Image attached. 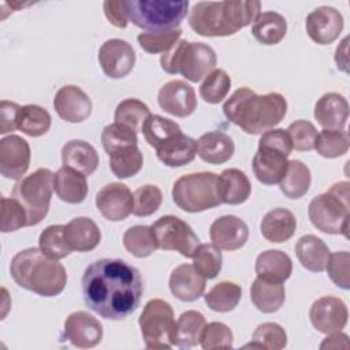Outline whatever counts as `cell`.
Masks as SVG:
<instances>
[{
	"label": "cell",
	"instance_id": "cell-50",
	"mask_svg": "<svg viewBox=\"0 0 350 350\" xmlns=\"http://www.w3.org/2000/svg\"><path fill=\"white\" fill-rule=\"evenodd\" d=\"M27 227V213L23 205L14 197H1L0 231L11 232Z\"/></svg>",
	"mask_w": 350,
	"mask_h": 350
},
{
	"label": "cell",
	"instance_id": "cell-11",
	"mask_svg": "<svg viewBox=\"0 0 350 350\" xmlns=\"http://www.w3.org/2000/svg\"><path fill=\"white\" fill-rule=\"evenodd\" d=\"M141 334L148 349H171L175 346L174 310L171 305L160 298L146 302L138 319Z\"/></svg>",
	"mask_w": 350,
	"mask_h": 350
},
{
	"label": "cell",
	"instance_id": "cell-53",
	"mask_svg": "<svg viewBox=\"0 0 350 350\" xmlns=\"http://www.w3.org/2000/svg\"><path fill=\"white\" fill-rule=\"evenodd\" d=\"M350 254L349 252H335L329 254V258L327 261L325 269L329 276V279L340 288L349 290L350 287Z\"/></svg>",
	"mask_w": 350,
	"mask_h": 350
},
{
	"label": "cell",
	"instance_id": "cell-48",
	"mask_svg": "<svg viewBox=\"0 0 350 350\" xmlns=\"http://www.w3.org/2000/svg\"><path fill=\"white\" fill-rule=\"evenodd\" d=\"M231 79L221 68L211 71L200 86V96L208 104H219L228 94Z\"/></svg>",
	"mask_w": 350,
	"mask_h": 350
},
{
	"label": "cell",
	"instance_id": "cell-35",
	"mask_svg": "<svg viewBox=\"0 0 350 350\" xmlns=\"http://www.w3.org/2000/svg\"><path fill=\"white\" fill-rule=\"evenodd\" d=\"M310 170L301 160H290L287 171L279 182L280 191L293 200L304 197L310 187Z\"/></svg>",
	"mask_w": 350,
	"mask_h": 350
},
{
	"label": "cell",
	"instance_id": "cell-6",
	"mask_svg": "<svg viewBox=\"0 0 350 350\" xmlns=\"http://www.w3.org/2000/svg\"><path fill=\"white\" fill-rule=\"evenodd\" d=\"M349 182H338L325 193L314 197L308 206L312 224L325 234L349 237Z\"/></svg>",
	"mask_w": 350,
	"mask_h": 350
},
{
	"label": "cell",
	"instance_id": "cell-24",
	"mask_svg": "<svg viewBox=\"0 0 350 350\" xmlns=\"http://www.w3.org/2000/svg\"><path fill=\"white\" fill-rule=\"evenodd\" d=\"M64 239L71 252H90L98 246L101 231L90 217L79 216L64 226Z\"/></svg>",
	"mask_w": 350,
	"mask_h": 350
},
{
	"label": "cell",
	"instance_id": "cell-45",
	"mask_svg": "<svg viewBox=\"0 0 350 350\" xmlns=\"http://www.w3.org/2000/svg\"><path fill=\"white\" fill-rule=\"evenodd\" d=\"M182 30L179 27L167 29V30H156V31H145L139 33L137 40L139 46L148 53H164L170 51L180 38Z\"/></svg>",
	"mask_w": 350,
	"mask_h": 350
},
{
	"label": "cell",
	"instance_id": "cell-2",
	"mask_svg": "<svg viewBox=\"0 0 350 350\" xmlns=\"http://www.w3.org/2000/svg\"><path fill=\"white\" fill-rule=\"evenodd\" d=\"M227 120L246 134H262L279 124L287 113V101L280 93L257 94L249 88L237 89L223 105Z\"/></svg>",
	"mask_w": 350,
	"mask_h": 350
},
{
	"label": "cell",
	"instance_id": "cell-16",
	"mask_svg": "<svg viewBox=\"0 0 350 350\" xmlns=\"http://www.w3.org/2000/svg\"><path fill=\"white\" fill-rule=\"evenodd\" d=\"M160 108L176 118H187L197 108L194 89L182 79H174L164 83L157 94Z\"/></svg>",
	"mask_w": 350,
	"mask_h": 350
},
{
	"label": "cell",
	"instance_id": "cell-30",
	"mask_svg": "<svg viewBox=\"0 0 350 350\" xmlns=\"http://www.w3.org/2000/svg\"><path fill=\"white\" fill-rule=\"evenodd\" d=\"M254 268L257 278L283 283L290 278L293 272V262L288 254L284 252L269 249L257 256Z\"/></svg>",
	"mask_w": 350,
	"mask_h": 350
},
{
	"label": "cell",
	"instance_id": "cell-56",
	"mask_svg": "<svg viewBox=\"0 0 350 350\" xmlns=\"http://www.w3.org/2000/svg\"><path fill=\"white\" fill-rule=\"evenodd\" d=\"M21 105L12 101L1 100L0 103V134L12 133L16 129V118Z\"/></svg>",
	"mask_w": 350,
	"mask_h": 350
},
{
	"label": "cell",
	"instance_id": "cell-25",
	"mask_svg": "<svg viewBox=\"0 0 350 350\" xmlns=\"http://www.w3.org/2000/svg\"><path fill=\"white\" fill-rule=\"evenodd\" d=\"M53 190L62 201L79 204L86 198L89 191L86 175L63 165L53 174Z\"/></svg>",
	"mask_w": 350,
	"mask_h": 350
},
{
	"label": "cell",
	"instance_id": "cell-7",
	"mask_svg": "<svg viewBox=\"0 0 350 350\" xmlns=\"http://www.w3.org/2000/svg\"><path fill=\"white\" fill-rule=\"evenodd\" d=\"M216 52L204 42L179 40L160 57L161 68L168 74H180L190 82H198L215 70Z\"/></svg>",
	"mask_w": 350,
	"mask_h": 350
},
{
	"label": "cell",
	"instance_id": "cell-33",
	"mask_svg": "<svg viewBox=\"0 0 350 350\" xmlns=\"http://www.w3.org/2000/svg\"><path fill=\"white\" fill-rule=\"evenodd\" d=\"M250 299L260 312L275 313L284 304V286L282 283L257 278L253 280L250 287Z\"/></svg>",
	"mask_w": 350,
	"mask_h": 350
},
{
	"label": "cell",
	"instance_id": "cell-9",
	"mask_svg": "<svg viewBox=\"0 0 350 350\" xmlns=\"http://www.w3.org/2000/svg\"><path fill=\"white\" fill-rule=\"evenodd\" d=\"M172 200L178 208L197 213L221 204L215 172H193L178 178L172 186Z\"/></svg>",
	"mask_w": 350,
	"mask_h": 350
},
{
	"label": "cell",
	"instance_id": "cell-19",
	"mask_svg": "<svg viewBox=\"0 0 350 350\" xmlns=\"http://www.w3.org/2000/svg\"><path fill=\"white\" fill-rule=\"evenodd\" d=\"M64 336L79 349H89L98 345L103 339L101 323L85 310L68 314L64 321Z\"/></svg>",
	"mask_w": 350,
	"mask_h": 350
},
{
	"label": "cell",
	"instance_id": "cell-41",
	"mask_svg": "<svg viewBox=\"0 0 350 350\" xmlns=\"http://www.w3.org/2000/svg\"><path fill=\"white\" fill-rule=\"evenodd\" d=\"M123 246L137 258H145L157 250L152 227L133 226L123 234Z\"/></svg>",
	"mask_w": 350,
	"mask_h": 350
},
{
	"label": "cell",
	"instance_id": "cell-26",
	"mask_svg": "<svg viewBox=\"0 0 350 350\" xmlns=\"http://www.w3.org/2000/svg\"><path fill=\"white\" fill-rule=\"evenodd\" d=\"M62 161L86 176L92 175L100 163L97 150L83 139H71L62 148Z\"/></svg>",
	"mask_w": 350,
	"mask_h": 350
},
{
	"label": "cell",
	"instance_id": "cell-54",
	"mask_svg": "<svg viewBox=\"0 0 350 350\" xmlns=\"http://www.w3.org/2000/svg\"><path fill=\"white\" fill-rule=\"evenodd\" d=\"M286 131L291 139L293 149L301 150V152L313 149L317 130L310 122L304 119L295 120L287 127Z\"/></svg>",
	"mask_w": 350,
	"mask_h": 350
},
{
	"label": "cell",
	"instance_id": "cell-1",
	"mask_svg": "<svg viewBox=\"0 0 350 350\" xmlns=\"http://www.w3.org/2000/svg\"><path fill=\"white\" fill-rule=\"evenodd\" d=\"M142 293L144 283L138 269L120 258L93 261L82 276L85 304L104 319L123 320L133 314Z\"/></svg>",
	"mask_w": 350,
	"mask_h": 350
},
{
	"label": "cell",
	"instance_id": "cell-43",
	"mask_svg": "<svg viewBox=\"0 0 350 350\" xmlns=\"http://www.w3.org/2000/svg\"><path fill=\"white\" fill-rule=\"evenodd\" d=\"M287 345V334L278 323H262L260 324L253 335L252 343L245 347H257L267 350H282Z\"/></svg>",
	"mask_w": 350,
	"mask_h": 350
},
{
	"label": "cell",
	"instance_id": "cell-34",
	"mask_svg": "<svg viewBox=\"0 0 350 350\" xmlns=\"http://www.w3.org/2000/svg\"><path fill=\"white\" fill-rule=\"evenodd\" d=\"M287 33V22L276 11L260 12L252 26L253 37L264 45L279 44Z\"/></svg>",
	"mask_w": 350,
	"mask_h": 350
},
{
	"label": "cell",
	"instance_id": "cell-46",
	"mask_svg": "<svg viewBox=\"0 0 350 350\" xmlns=\"http://www.w3.org/2000/svg\"><path fill=\"white\" fill-rule=\"evenodd\" d=\"M193 258V267L205 279H213L221 269V252L213 243H200Z\"/></svg>",
	"mask_w": 350,
	"mask_h": 350
},
{
	"label": "cell",
	"instance_id": "cell-27",
	"mask_svg": "<svg viewBox=\"0 0 350 350\" xmlns=\"http://www.w3.org/2000/svg\"><path fill=\"white\" fill-rule=\"evenodd\" d=\"M234 150V141L223 131H209L197 139V154L208 164H223L228 161Z\"/></svg>",
	"mask_w": 350,
	"mask_h": 350
},
{
	"label": "cell",
	"instance_id": "cell-21",
	"mask_svg": "<svg viewBox=\"0 0 350 350\" xmlns=\"http://www.w3.org/2000/svg\"><path fill=\"white\" fill-rule=\"evenodd\" d=\"M209 237L212 243L220 250L232 252L241 249L246 243L249 228L238 216L224 215L211 224Z\"/></svg>",
	"mask_w": 350,
	"mask_h": 350
},
{
	"label": "cell",
	"instance_id": "cell-52",
	"mask_svg": "<svg viewBox=\"0 0 350 350\" xmlns=\"http://www.w3.org/2000/svg\"><path fill=\"white\" fill-rule=\"evenodd\" d=\"M232 331L223 323L212 321L202 329L200 345L204 350L213 349H231L232 347Z\"/></svg>",
	"mask_w": 350,
	"mask_h": 350
},
{
	"label": "cell",
	"instance_id": "cell-38",
	"mask_svg": "<svg viewBox=\"0 0 350 350\" xmlns=\"http://www.w3.org/2000/svg\"><path fill=\"white\" fill-rule=\"evenodd\" d=\"M141 131L146 142L152 148H154V150L161 145H164L171 138H174L175 135L182 133L179 124L175 123L174 120L160 115H152V113L144 122Z\"/></svg>",
	"mask_w": 350,
	"mask_h": 350
},
{
	"label": "cell",
	"instance_id": "cell-8",
	"mask_svg": "<svg viewBox=\"0 0 350 350\" xmlns=\"http://www.w3.org/2000/svg\"><path fill=\"white\" fill-rule=\"evenodd\" d=\"M129 22L148 31L179 27L187 14V0H126Z\"/></svg>",
	"mask_w": 350,
	"mask_h": 350
},
{
	"label": "cell",
	"instance_id": "cell-55",
	"mask_svg": "<svg viewBox=\"0 0 350 350\" xmlns=\"http://www.w3.org/2000/svg\"><path fill=\"white\" fill-rule=\"evenodd\" d=\"M105 18L116 27L124 29L129 23L126 0H107L103 3Z\"/></svg>",
	"mask_w": 350,
	"mask_h": 350
},
{
	"label": "cell",
	"instance_id": "cell-15",
	"mask_svg": "<svg viewBox=\"0 0 350 350\" xmlns=\"http://www.w3.org/2000/svg\"><path fill=\"white\" fill-rule=\"evenodd\" d=\"M96 206L107 220L120 221L133 213L134 198L126 185L112 182L98 190L96 196Z\"/></svg>",
	"mask_w": 350,
	"mask_h": 350
},
{
	"label": "cell",
	"instance_id": "cell-39",
	"mask_svg": "<svg viewBox=\"0 0 350 350\" xmlns=\"http://www.w3.org/2000/svg\"><path fill=\"white\" fill-rule=\"evenodd\" d=\"M242 297V288L234 282H220L205 295V304L213 312L227 313L237 308Z\"/></svg>",
	"mask_w": 350,
	"mask_h": 350
},
{
	"label": "cell",
	"instance_id": "cell-31",
	"mask_svg": "<svg viewBox=\"0 0 350 350\" xmlns=\"http://www.w3.org/2000/svg\"><path fill=\"white\" fill-rule=\"evenodd\" d=\"M156 154L167 167H182L194 160L197 154V141L180 133L157 148Z\"/></svg>",
	"mask_w": 350,
	"mask_h": 350
},
{
	"label": "cell",
	"instance_id": "cell-17",
	"mask_svg": "<svg viewBox=\"0 0 350 350\" xmlns=\"http://www.w3.org/2000/svg\"><path fill=\"white\" fill-rule=\"evenodd\" d=\"M305 27L312 41L319 45H328L339 37L343 29V16L336 8L321 5L309 12Z\"/></svg>",
	"mask_w": 350,
	"mask_h": 350
},
{
	"label": "cell",
	"instance_id": "cell-14",
	"mask_svg": "<svg viewBox=\"0 0 350 350\" xmlns=\"http://www.w3.org/2000/svg\"><path fill=\"white\" fill-rule=\"evenodd\" d=\"M312 325L323 334L342 331L349 319L346 304L336 297L325 295L316 299L309 310Z\"/></svg>",
	"mask_w": 350,
	"mask_h": 350
},
{
	"label": "cell",
	"instance_id": "cell-40",
	"mask_svg": "<svg viewBox=\"0 0 350 350\" xmlns=\"http://www.w3.org/2000/svg\"><path fill=\"white\" fill-rule=\"evenodd\" d=\"M108 156L111 171L119 179H126L137 175L144 164V157L141 150L138 149V145L120 148L109 153Z\"/></svg>",
	"mask_w": 350,
	"mask_h": 350
},
{
	"label": "cell",
	"instance_id": "cell-28",
	"mask_svg": "<svg viewBox=\"0 0 350 350\" xmlns=\"http://www.w3.org/2000/svg\"><path fill=\"white\" fill-rule=\"evenodd\" d=\"M217 191L221 204H243L252 191V185L246 174L238 168H227L217 175Z\"/></svg>",
	"mask_w": 350,
	"mask_h": 350
},
{
	"label": "cell",
	"instance_id": "cell-3",
	"mask_svg": "<svg viewBox=\"0 0 350 350\" xmlns=\"http://www.w3.org/2000/svg\"><path fill=\"white\" fill-rule=\"evenodd\" d=\"M260 11L258 0L198 1L191 7L189 25L204 37H227L254 22Z\"/></svg>",
	"mask_w": 350,
	"mask_h": 350
},
{
	"label": "cell",
	"instance_id": "cell-4",
	"mask_svg": "<svg viewBox=\"0 0 350 350\" xmlns=\"http://www.w3.org/2000/svg\"><path fill=\"white\" fill-rule=\"evenodd\" d=\"M10 273L18 286L41 297H56L67 284L66 268L40 247L18 252L11 260Z\"/></svg>",
	"mask_w": 350,
	"mask_h": 350
},
{
	"label": "cell",
	"instance_id": "cell-51",
	"mask_svg": "<svg viewBox=\"0 0 350 350\" xmlns=\"http://www.w3.org/2000/svg\"><path fill=\"white\" fill-rule=\"evenodd\" d=\"M134 206L133 213L135 216H149L154 213L163 201V193L156 185H144L139 186L134 193Z\"/></svg>",
	"mask_w": 350,
	"mask_h": 350
},
{
	"label": "cell",
	"instance_id": "cell-12",
	"mask_svg": "<svg viewBox=\"0 0 350 350\" xmlns=\"http://www.w3.org/2000/svg\"><path fill=\"white\" fill-rule=\"evenodd\" d=\"M150 227L153 230L157 246L163 250H175L183 257L190 258L200 246L197 234L178 216H161Z\"/></svg>",
	"mask_w": 350,
	"mask_h": 350
},
{
	"label": "cell",
	"instance_id": "cell-49",
	"mask_svg": "<svg viewBox=\"0 0 350 350\" xmlns=\"http://www.w3.org/2000/svg\"><path fill=\"white\" fill-rule=\"evenodd\" d=\"M101 144L108 154L124 146L138 145L137 131L116 122L107 124L101 131Z\"/></svg>",
	"mask_w": 350,
	"mask_h": 350
},
{
	"label": "cell",
	"instance_id": "cell-57",
	"mask_svg": "<svg viewBox=\"0 0 350 350\" xmlns=\"http://www.w3.org/2000/svg\"><path fill=\"white\" fill-rule=\"evenodd\" d=\"M349 336L346 334H342L340 331L331 332L329 336L324 339V342L320 345V349H338V347H347L349 346Z\"/></svg>",
	"mask_w": 350,
	"mask_h": 350
},
{
	"label": "cell",
	"instance_id": "cell-42",
	"mask_svg": "<svg viewBox=\"0 0 350 350\" xmlns=\"http://www.w3.org/2000/svg\"><path fill=\"white\" fill-rule=\"evenodd\" d=\"M350 145L349 133L345 130H321L314 139L316 152L325 159H335L347 153Z\"/></svg>",
	"mask_w": 350,
	"mask_h": 350
},
{
	"label": "cell",
	"instance_id": "cell-47",
	"mask_svg": "<svg viewBox=\"0 0 350 350\" xmlns=\"http://www.w3.org/2000/svg\"><path fill=\"white\" fill-rule=\"evenodd\" d=\"M40 250L49 258L60 260L71 253L64 239V224L48 226L38 238Z\"/></svg>",
	"mask_w": 350,
	"mask_h": 350
},
{
	"label": "cell",
	"instance_id": "cell-10",
	"mask_svg": "<svg viewBox=\"0 0 350 350\" xmlns=\"http://www.w3.org/2000/svg\"><path fill=\"white\" fill-rule=\"evenodd\" d=\"M52 191L53 172L48 168H38L15 183L12 197L23 205L27 213V227L38 224L48 215Z\"/></svg>",
	"mask_w": 350,
	"mask_h": 350
},
{
	"label": "cell",
	"instance_id": "cell-18",
	"mask_svg": "<svg viewBox=\"0 0 350 350\" xmlns=\"http://www.w3.org/2000/svg\"><path fill=\"white\" fill-rule=\"evenodd\" d=\"M30 146L19 135L0 139V172L8 179H21L30 165Z\"/></svg>",
	"mask_w": 350,
	"mask_h": 350
},
{
	"label": "cell",
	"instance_id": "cell-22",
	"mask_svg": "<svg viewBox=\"0 0 350 350\" xmlns=\"http://www.w3.org/2000/svg\"><path fill=\"white\" fill-rule=\"evenodd\" d=\"M314 119L327 130H343L349 119L347 100L335 92L323 94L314 105Z\"/></svg>",
	"mask_w": 350,
	"mask_h": 350
},
{
	"label": "cell",
	"instance_id": "cell-44",
	"mask_svg": "<svg viewBox=\"0 0 350 350\" xmlns=\"http://www.w3.org/2000/svg\"><path fill=\"white\" fill-rule=\"evenodd\" d=\"M150 115L149 107L137 98L120 101L115 109V122L124 124L134 131H139L146 118Z\"/></svg>",
	"mask_w": 350,
	"mask_h": 350
},
{
	"label": "cell",
	"instance_id": "cell-36",
	"mask_svg": "<svg viewBox=\"0 0 350 350\" xmlns=\"http://www.w3.org/2000/svg\"><path fill=\"white\" fill-rule=\"evenodd\" d=\"M206 325L205 317L201 312L186 310L183 312L175 327V346L178 347H194L200 345L201 334Z\"/></svg>",
	"mask_w": 350,
	"mask_h": 350
},
{
	"label": "cell",
	"instance_id": "cell-23",
	"mask_svg": "<svg viewBox=\"0 0 350 350\" xmlns=\"http://www.w3.org/2000/svg\"><path fill=\"white\" fill-rule=\"evenodd\" d=\"M206 279L190 264L178 265L170 275V290L174 297L185 302H193L204 295Z\"/></svg>",
	"mask_w": 350,
	"mask_h": 350
},
{
	"label": "cell",
	"instance_id": "cell-29",
	"mask_svg": "<svg viewBox=\"0 0 350 350\" xmlns=\"http://www.w3.org/2000/svg\"><path fill=\"white\" fill-rule=\"evenodd\" d=\"M297 228V219L294 213L286 208H275L264 216L260 224L262 237L273 243H283L288 241Z\"/></svg>",
	"mask_w": 350,
	"mask_h": 350
},
{
	"label": "cell",
	"instance_id": "cell-32",
	"mask_svg": "<svg viewBox=\"0 0 350 350\" xmlns=\"http://www.w3.org/2000/svg\"><path fill=\"white\" fill-rule=\"evenodd\" d=\"M295 254L305 269L310 272H321L325 269L331 253L323 239L308 234L297 241Z\"/></svg>",
	"mask_w": 350,
	"mask_h": 350
},
{
	"label": "cell",
	"instance_id": "cell-5",
	"mask_svg": "<svg viewBox=\"0 0 350 350\" xmlns=\"http://www.w3.org/2000/svg\"><path fill=\"white\" fill-rule=\"evenodd\" d=\"M291 150L293 144L284 129H271L262 133L252 161L257 180L267 186L279 183L287 171V157Z\"/></svg>",
	"mask_w": 350,
	"mask_h": 350
},
{
	"label": "cell",
	"instance_id": "cell-58",
	"mask_svg": "<svg viewBox=\"0 0 350 350\" xmlns=\"http://www.w3.org/2000/svg\"><path fill=\"white\" fill-rule=\"evenodd\" d=\"M347 45H349V37H345L342 42L336 46L335 51V62L340 71L349 72V59H347Z\"/></svg>",
	"mask_w": 350,
	"mask_h": 350
},
{
	"label": "cell",
	"instance_id": "cell-37",
	"mask_svg": "<svg viewBox=\"0 0 350 350\" xmlns=\"http://www.w3.org/2000/svg\"><path fill=\"white\" fill-rule=\"evenodd\" d=\"M49 112L36 104H27L19 108L16 118V129L29 137H41L51 129Z\"/></svg>",
	"mask_w": 350,
	"mask_h": 350
},
{
	"label": "cell",
	"instance_id": "cell-13",
	"mask_svg": "<svg viewBox=\"0 0 350 350\" xmlns=\"http://www.w3.org/2000/svg\"><path fill=\"white\" fill-rule=\"evenodd\" d=\"M98 63L107 77L120 79L129 75L134 68L135 52L127 41L111 38L100 46Z\"/></svg>",
	"mask_w": 350,
	"mask_h": 350
},
{
	"label": "cell",
	"instance_id": "cell-20",
	"mask_svg": "<svg viewBox=\"0 0 350 350\" xmlns=\"http://www.w3.org/2000/svg\"><path fill=\"white\" fill-rule=\"evenodd\" d=\"M92 100L75 85L62 86L53 98L56 113L68 123H81L92 113Z\"/></svg>",
	"mask_w": 350,
	"mask_h": 350
}]
</instances>
